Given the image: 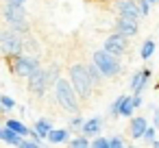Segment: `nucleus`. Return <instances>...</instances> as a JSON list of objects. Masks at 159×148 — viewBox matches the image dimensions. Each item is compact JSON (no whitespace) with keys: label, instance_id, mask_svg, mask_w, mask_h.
<instances>
[{"label":"nucleus","instance_id":"21","mask_svg":"<svg viewBox=\"0 0 159 148\" xmlns=\"http://www.w3.org/2000/svg\"><path fill=\"white\" fill-rule=\"evenodd\" d=\"M133 111H135V107H133V96L124 94V100H122V107H120V118H131Z\"/></svg>","mask_w":159,"mask_h":148},{"label":"nucleus","instance_id":"34","mask_svg":"<svg viewBox=\"0 0 159 148\" xmlns=\"http://www.w3.org/2000/svg\"><path fill=\"white\" fill-rule=\"evenodd\" d=\"M148 2H150V5H159V0H148Z\"/></svg>","mask_w":159,"mask_h":148},{"label":"nucleus","instance_id":"19","mask_svg":"<svg viewBox=\"0 0 159 148\" xmlns=\"http://www.w3.org/2000/svg\"><path fill=\"white\" fill-rule=\"evenodd\" d=\"M24 55H33V57H39V42L33 39L31 35L24 37Z\"/></svg>","mask_w":159,"mask_h":148},{"label":"nucleus","instance_id":"12","mask_svg":"<svg viewBox=\"0 0 159 148\" xmlns=\"http://www.w3.org/2000/svg\"><path fill=\"white\" fill-rule=\"evenodd\" d=\"M146 131H148V120H146L144 115H135V118H131L129 135H131L133 139H144Z\"/></svg>","mask_w":159,"mask_h":148},{"label":"nucleus","instance_id":"27","mask_svg":"<svg viewBox=\"0 0 159 148\" xmlns=\"http://www.w3.org/2000/svg\"><path fill=\"white\" fill-rule=\"evenodd\" d=\"M157 139V126H148V131H146V135H144V141L146 144H152Z\"/></svg>","mask_w":159,"mask_h":148},{"label":"nucleus","instance_id":"18","mask_svg":"<svg viewBox=\"0 0 159 148\" xmlns=\"http://www.w3.org/2000/svg\"><path fill=\"white\" fill-rule=\"evenodd\" d=\"M155 50H157V42H155V39H146V42L142 44V48H139V57H142L144 61H148V59L155 55Z\"/></svg>","mask_w":159,"mask_h":148},{"label":"nucleus","instance_id":"28","mask_svg":"<svg viewBox=\"0 0 159 148\" xmlns=\"http://www.w3.org/2000/svg\"><path fill=\"white\" fill-rule=\"evenodd\" d=\"M111 148H126V141L122 135H111Z\"/></svg>","mask_w":159,"mask_h":148},{"label":"nucleus","instance_id":"5","mask_svg":"<svg viewBox=\"0 0 159 148\" xmlns=\"http://www.w3.org/2000/svg\"><path fill=\"white\" fill-rule=\"evenodd\" d=\"M0 50H2L5 59H13V57L24 55V37L5 26L2 33H0Z\"/></svg>","mask_w":159,"mask_h":148},{"label":"nucleus","instance_id":"10","mask_svg":"<svg viewBox=\"0 0 159 148\" xmlns=\"http://www.w3.org/2000/svg\"><path fill=\"white\" fill-rule=\"evenodd\" d=\"M150 76H152V70L150 68H142V70H135L131 74V81H129V87L133 92V96H142L144 89L148 87L150 83Z\"/></svg>","mask_w":159,"mask_h":148},{"label":"nucleus","instance_id":"7","mask_svg":"<svg viewBox=\"0 0 159 148\" xmlns=\"http://www.w3.org/2000/svg\"><path fill=\"white\" fill-rule=\"evenodd\" d=\"M26 87H29V92H31L35 98H44L46 92L52 89L48 68H42V70H37L33 76H29V78H26Z\"/></svg>","mask_w":159,"mask_h":148},{"label":"nucleus","instance_id":"3","mask_svg":"<svg viewBox=\"0 0 159 148\" xmlns=\"http://www.w3.org/2000/svg\"><path fill=\"white\" fill-rule=\"evenodd\" d=\"M2 18H5V22H7V29L20 33L22 37L31 35V26H29V22H26V9H24V7L5 2V7H2Z\"/></svg>","mask_w":159,"mask_h":148},{"label":"nucleus","instance_id":"13","mask_svg":"<svg viewBox=\"0 0 159 148\" xmlns=\"http://www.w3.org/2000/svg\"><path fill=\"white\" fill-rule=\"evenodd\" d=\"M137 31H139V26H137V22H133V20L118 18L116 24H113V33H120V35H124V37H135Z\"/></svg>","mask_w":159,"mask_h":148},{"label":"nucleus","instance_id":"1","mask_svg":"<svg viewBox=\"0 0 159 148\" xmlns=\"http://www.w3.org/2000/svg\"><path fill=\"white\" fill-rule=\"evenodd\" d=\"M52 92H55V102H57L63 111H68V113H72V115H79V113H81V98H79L76 89L72 87L70 78H63V76H61Z\"/></svg>","mask_w":159,"mask_h":148},{"label":"nucleus","instance_id":"20","mask_svg":"<svg viewBox=\"0 0 159 148\" xmlns=\"http://www.w3.org/2000/svg\"><path fill=\"white\" fill-rule=\"evenodd\" d=\"M85 65H87V70H89V76H92L94 85H96V87H100V85H102V81H105V76H102V72L98 70V65H96L94 61H87Z\"/></svg>","mask_w":159,"mask_h":148},{"label":"nucleus","instance_id":"6","mask_svg":"<svg viewBox=\"0 0 159 148\" xmlns=\"http://www.w3.org/2000/svg\"><path fill=\"white\" fill-rule=\"evenodd\" d=\"M7 63H9L11 72H13L16 76H20V78H29V76H33L37 70L44 68L42 61H39V57H33V55L13 57V59H7Z\"/></svg>","mask_w":159,"mask_h":148},{"label":"nucleus","instance_id":"16","mask_svg":"<svg viewBox=\"0 0 159 148\" xmlns=\"http://www.w3.org/2000/svg\"><path fill=\"white\" fill-rule=\"evenodd\" d=\"M50 144H70L72 141V128H52V133L48 135Z\"/></svg>","mask_w":159,"mask_h":148},{"label":"nucleus","instance_id":"24","mask_svg":"<svg viewBox=\"0 0 159 148\" xmlns=\"http://www.w3.org/2000/svg\"><path fill=\"white\" fill-rule=\"evenodd\" d=\"M122 100H124V94H120L111 105H109V118H120V107H122Z\"/></svg>","mask_w":159,"mask_h":148},{"label":"nucleus","instance_id":"25","mask_svg":"<svg viewBox=\"0 0 159 148\" xmlns=\"http://www.w3.org/2000/svg\"><path fill=\"white\" fill-rule=\"evenodd\" d=\"M85 124V118L79 113V115H72L70 120H68V126L72 128V131H81V126Z\"/></svg>","mask_w":159,"mask_h":148},{"label":"nucleus","instance_id":"23","mask_svg":"<svg viewBox=\"0 0 159 148\" xmlns=\"http://www.w3.org/2000/svg\"><path fill=\"white\" fill-rule=\"evenodd\" d=\"M68 148H92V139L85 137V135H76V137H72Z\"/></svg>","mask_w":159,"mask_h":148},{"label":"nucleus","instance_id":"29","mask_svg":"<svg viewBox=\"0 0 159 148\" xmlns=\"http://www.w3.org/2000/svg\"><path fill=\"white\" fill-rule=\"evenodd\" d=\"M137 2H139V13H142V18H146L148 13H150V2H148V0H137Z\"/></svg>","mask_w":159,"mask_h":148},{"label":"nucleus","instance_id":"9","mask_svg":"<svg viewBox=\"0 0 159 148\" xmlns=\"http://www.w3.org/2000/svg\"><path fill=\"white\" fill-rule=\"evenodd\" d=\"M102 50L111 52L113 57H122L129 50V37L120 35V33H111L105 42H102Z\"/></svg>","mask_w":159,"mask_h":148},{"label":"nucleus","instance_id":"8","mask_svg":"<svg viewBox=\"0 0 159 148\" xmlns=\"http://www.w3.org/2000/svg\"><path fill=\"white\" fill-rule=\"evenodd\" d=\"M113 9H116L118 18H124V20L137 22V20L142 18V13H139V2H137V0H113Z\"/></svg>","mask_w":159,"mask_h":148},{"label":"nucleus","instance_id":"2","mask_svg":"<svg viewBox=\"0 0 159 148\" xmlns=\"http://www.w3.org/2000/svg\"><path fill=\"white\" fill-rule=\"evenodd\" d=\"M68 78H70V83L76 89V94H79L81 100H89L92 98L96 85H94V81H92L89 70H87L85 63H72L68 68Z\"/></svg>","mask_w":159,"mask_h":148},{"label":"nucleus","instance_id":"31","mask_svg":"<svg viewBox=\"0 0 159 148\" xmlns=\"http://www.w3.org/2000/svg\"><path fill=\"white\" fill-rule=\"evenodd\" d=\"M142 105H144V98H142V96H133V107H135V109H139Z\"/></svg>","mask_w":159,"mask_h":148},{"label":"nucleus","instance_id":"33","mask_svg":"<svg viewBox=\"0 0 159 148\" xmlns=\"http://www.w3.org/2000/svg\"><path fill=\"white\" fill-rule=\"evenodd\" d=\"M150 148H159V139H155V141L150 144Z\"/></svg>","mask_w":159,"mask_h":148},{"label":"nucleus","instance_id":"11","mask_svg":"<svg viewBox=\"0 0 159 148\" xmlns=\"http://www.w3.org/2000/svg\"><path fill=\"white\" fill-rule=\"evenodd\" d=\"M102 126H105V118L102 115H94V118H87L85 120V124L81 126L79 133L85 135V137H89V139H96V137H100Z\"/></svg>","mask_w":159,"mask_h":148},{"label":"nucleus","instance_id":"17","mask_svg":"<svg viewBox=\"0 0 159 148\" xmlns=\"http://www.w3.org/2000/svg\"><path fill=\"white\" fill-rule=\"evenodd\" d=\"M5 126H9L11 131H16L18 135H22V137H26V139H29V137H31V133H33V131H31L22 120H16V118H7V120H5Z\"/></svg>","mask_w":159,"mask_h":148},{"label":"nucleus","instance_id":"22","mask_svg":"<svg viewBox=\"0 0 159 148\" xmlns=\"http://www.w3.org/2000/svg\"><path fill=\"white\" fill-rule=\"evenodd\" d=\"M0 107H2V115H7L11 109H16V107H18V102H16L9 94H0Z\"/></svg>","mask_w":159,"mask_h":148},{"label":"nucleus","instance_id":"4","mask_svg":"<svg viewBox=\"0 0 159 148\" xmlns=\"http://www.w3.org/2000/svg\"><path fill=\"white\" fill-rule=\"evenodd\" d=\"M92 61L98 65V70L102 72L105 78H118V76L124 72V65H122L120 57H113L111 52H107V50H102V48H100V50H94Z\"/></svg>","mask_w":159,"mask_h":148},{"label":"nucleus","instance_id":"15","mask_svg":"<svg viewBox=\"0 0 159 148\" xmlns=\"http://www.w3.org/2000/svg\"><path fill=\"white\" fill-rule=\"evenodd\" d=\"M0 139H2L5 144H9V146H16V148H20V146L24 144V139H26V137L18 135V133H16V131H11L9 126H2V128H0Z\"/></svg>","mask_w":159,"mask_h":148},{"label":"nucleus","instance_id":"36","mask_svg":"<svg viewBox=\"0 0 159 148\" xmlns=\"http://www.w3.org/2000/svg\"><path fill=\"white\" fill-rule=\"evenodd\" d=\"M157 92H159V83H157Z\"/></svg>","mask_w":159,"mask_h":148},{"label":"nucleus","instance_id":"30","mask_svg":"<svg viewBox=\"0 0 159 148\" xmlns=\"http://www.w3.org/2000/svg\"><path fill=\"white\" fill-rule=\"evenodd\" d=\"M20 148H44V146H42L39 141H35V139H31V137H29V139H24V144H22Z\"/></svg>","mask_w":159,"mask_h":148},{"label":"nucleus","instance_id":"35","mask_svg":"<svg viewBox=\"0 0 159 148\" xmlns=\"http://www.w3.org/2000/svg\"><path fill=\"white\" fill-rule=\"evenodd\" d=\"M126 148H137V146H133V144H131V146H126Z\"/></svg>","mask_w":159,"mask_h":148},{"label":"nucleus","instance_id":"32","mask_svg":"<svg viewBox=\"0 0 159 148\" xmlns=\"http://www.w3.org/2000/svg\"><path fill=\"white\" fill-rule=\"evenodd\" d=\"M5 2H9V5H20V7H24V5H26V0H5Z\"/></svg>","mask_w":159,"mask_h":148},{"label":"nucleus","instance_id":"26","mask_svg":"<svg viewBox=\"0 0 159 148\" xmlns=\"http://www.w3.org/2000/svg\"><path fill=\"white\" fill-rule=\"evenodd\" d=\"M92 148H111V137L100 135V137L92 139Z\"/></svg>","mask_w":159,"mask_h":148},{"label":"nucleus","instance_id":"14","mask_svg":"<svg viewBox=\"0 0 159 148\" xmlns=\"http://www.w3.org/2000/svg\"><path fill=\"white\" fill-rule=\"evenodd\" d=\"M52 120H48V118H39V120H35V124H33V133L31 135H37L42 141L44 139H48V135L52 133Z\"/></svg>","mask_w":159,"mask_h":148}]
</instances>
